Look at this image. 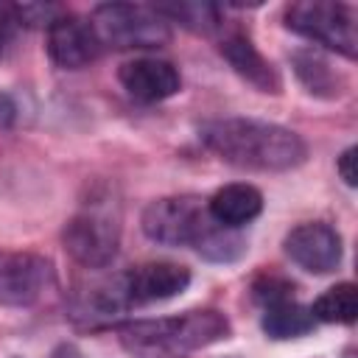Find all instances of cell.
Segmentation results:
<instances>
[{
    "label": "cell",
    "instance_id": "6da1fadb",
    "mask_svg": "<svg viewBox=\"0 0 358 358\" xmlns=\"http://www.w3.org/2000/svg\"><path fill=\"white\" fill-rule=\"evenodd\" d=\"M199 140L224 162L246 171H291L305 162V140L268 120L218 117L199 126Z\"/></svg>",
    "mask_w": 358,
    "mask_h": 358
},
{
    "label": "cell",
    "instance_id": "7a4b0ae2",
    "mask_svg": "<svg viewBox=\"0 0 358 358\" xmlns=\"http://www.w3.org/2000/svg\"><path fill=\"white\" fill-rule=\"evenodd\" d=\"M285 28L344 59L358 56V11L350 3L299 0L285 8Z\"/></svg>",
    "mask_w": 358,
    "mask_h": 358
},
{
    "label": "cell",
    "instance_id": "3957f363",
    "mask_svg": "<svg viewBox=\"0 0 358 358\" xmlns=\"http://www.w3.org/2000/svg\"><path fill=\"white\" fill-rule=\"evenodd\" d=\"M140 227H143L145 238L154 243L196 249L207 238V232L215 227V221H213L204 199H199L193 193H182V196L154 199L143 210Z\"/></svg>",
    "mask_w": 358,
    "mask_h": 358
},
{
    "label": "cell",
    "instance_id": "277c9868",
    "mask_svg": "<svg viewBox=\"0 0 358 358\" xmlns=\"http://www.w3.org/2000/svg\"><path fill=\"white\" fill-rule=\"evenodd\" d=\"M101 45L129 48H162L171 42V22L154 8L140 3H103L90 17Z\"/></svg>",
    "mask_w": 358,
    "mask_h": 358
},
{
    "label": "cell",
    "instance_id": "5b68a950",
    "mask_svg": "<svg viewBox=\"0 0 358 358\" xmlns=\"http://www.w3.org/2000/svg\"><path fill=\"white\" fill-rule=\"evenodd\" d=\"M64 252L84 268L101 271L112 266L120 249V224L109 210L90 207L73 215L62 232Z\"/></svg>",
    "mask_w": 358,
    "mask_h": 358
},
{
    "label": "cell",
    "instance_id": "8992f818",
    "mask_svg": "<svg viewBox=\"0 0 358 358\" xmlns=\"http://www.w3.org/2000/svg\"><path fill=\"white\" fill-rule=\"evenodd\" d=\"M53 282L56 268L45 255L0 249V305H34L53 288Z\"/></svg>",
    "mask_w": 358,
    "mask_h": 358
},
{
    "label": "cell",
    "instance_id": "52a82bcc",
    "mask_svg": "<svg viewBox=\"0 0 358 358\" xmlns=\"http://www.w3.org/2000/svg\"><path fill=\"white\" fill-rule=\"evenodd\" d=\"M131 308L123 274H95L78 282L70 294V316L84 327L115 324Z\"/></svg>",
    "mask_w": 358,
    "mask_h": 358
},
{
    "label": "cell",
    "instance_id": "ba28073f",
    "mask_svg": "<svg viewBox=\"0 0 358 358\" xmlns=\"http://www.w3.org/2000/svg\"><path fill=\"white\" fill-rule=\"evenodd\" d=\"M285 255L310 274H330L338 268L344 246L338 229L324 221H308L285 235Z\"/></svg>",
    "mask_w": 358,
    "mask_h": 358
},
{
    "label": "cell",
    "instance_id": "9c48e42d",
    "mask_svg": "<svg viewBox=\"0 0 358 358\" xmlns=\"http://www.w3.org/2000/svg\"><path fill=\"white\" fill-rule=\"evenodd\" d=\"M101 39L90 20L64 11L50 28H48V56L62 70H81L101 53Z\"/></svg>",
    "mask_w": 358,
    "mask_h": 358
},
{
    "label": "cell",
    "instance_id": "30bf717a",
    "mask_svg": "<svg viewBox=\"0 0 358 358\" xmlns=\"http://www.w3.org/2000/svg\"><path fill=\"white\" fill-rule=\"evenodd\" d=\"M123 282L131 305H151L179 296L190 285V268L171 260H151L123 271Z\"/></svg>",
    "mask_w": 358,
    "mask_h": 358
},
{
    "label": "cell",
    "instance_id": "8fae6325",
    "mask_svg": "<svg viewBox=\"0 0 358 358\" xmlns=\"http://www.w3.org/2000/svg\"><path fill=\"white\" fill-rule=\"evenodd\" d=\"M117 78L123 84V90L143 101V103H157L165 98H173L182 90V76L179 70L157 56H140V59H129L120 64Z\"/></svg>",
    "mask_w": 358,
    "mask_h": 358
},
{
    "label": "cell",
    "instance_id": "7c38bea8",
    "mask_svg": "<svg viewBox=\"0 0 358 358\" xmlns=\"http://www.w3.org/2000/svg\"><path fill=\"white\" fill-rule=\"evenodd\" d=\"M120 344L131 358H187L173 316L129 322L120 330Z\"/></svg>",
    "mask_w": 358,
    "mask_h": 358
},
{
    "label": "cell",
    "instance_id": "4fadbf2b",
    "mask_svg": "<svg viewBox=\"0 0 358 358\" xmlns=\"http://www.w3.org/2000/svg\"><path fill=\"white\" fill-rule=\"evenodd\" d=\"M221 56L229 62V67L249 81L257 92H271L277 95L282 90V78L277 73V67L255 48V42L246 34H229L221 42Z\"/></svg>",
    "mask_w": 358,
    "mask_h": 358
},
{
    "label": "cell",
    "instance_id": "5bb4252c",
    "mask_svg": "<svg viewBox=\"0 0 358 358\" xmlns=\"http://www.w3.org/2000/svg\"><path fill=\"white\" fill-rule=\"evenodd\" d=\"M207 210H210L213 221H218L221 227L241 229L243 224H249V221H255L260 215V210H263V193L255 185L232 182V185L218 187L210 196Z\"/></svg>",
    "mask_w": 358,
    "mask_h": 358
},
{
    "label": "cell",
    "instance_id": "9a60e30c",
    "mask_svg": "<svg viewBox=\"0 0 358 358\" xmlns=\"http://www.w3.org/2000/svg\"><path fill=\"white\" fill-rule=\"evenodd\" d=\"M291 64L302 87L316 98H341L347 92V76L336 70L316 48H299L291 53Z\"/></svg>",
    "mask_w": 358,
    "mask_h": 358
},
{
    "label": "cell",
    "instance_id": "2e32d148",
    "mask_svg": "<svg viewBox=\"0 0 358 358\" xmlns=\"http://www.w3.org/2000/svg\"><path fill=\"white\" fill-rule=\"evenodd\" d=\"M260 324H263V333H266L268 338L288 341V338L308 336V333L316 327V319H313L310 308L299 305L296 299H282V302L266 305Z\"/></svg>",
    "mask_w": 358,
    "mask_h": 358
},
{
    "label": "cell",
    "instance_id": "e0dca14e",
    "mask_svg": "<svg viewBox=\"0 0 358 358\" xmlns=\"http://www.w3.org/2000/svg\"><path fill=\"white\" fill-rule=\"evenodd\" d=\"M310 313L316 322L352 324L358 319V288L352 282H336L322 296L313 299Z\"/></svg>",
    "mask_w": 358,
    "mask_h": 358
},
{
    "label": "cell",
    "instance_id": "ac0fdd59",
    "mask_svg": "<svg viewBox=\"0 0 358 358\" xmlns=\"http://www.w3.org/2000/svg\"><path fill=\"white\" fill-rule=\"evenodd\" d=\"M168 22H179L193 34H213L224 25L221 8L213 3H162L154 6Z\"/></svg>",
    "mask_w": 358,
    "mask_h": 358
},
{
    "label": "cell",
    "instance_id": "d6986e66",
    "mask_svg": "<svg viewBox=\"0 0 358 358\" xmlns=\"http://www.w3.org/2000/svg\"><path fill=\"white\" fill-rule=\"evenodd\" d=\"M196 252L213 263H232L238 260L243 252H246V238L238 232V229H229V227H221L215 221V227L207 232V238L196 246Z\"/></svg>",
    "mask_w": 358,
    "mask_h": 358
},
{
    "label": "cell",
    "instance_id": "ffe728a7",
    "mask_svg": "<svg viewBox=\"0 0 358 358\" xmlns=\"http://www.w3.org/2000/svg\"><path fill=\"white\" fill-rule=\"evenodd\" d=\"M14 17H17V25H28V28H50L62 14L64 8L56 6V3H14Z\"/></svg>",
    "mask_w": 358,
    "mask_h": 358
},
{
    "label": "cell",
    "instance_id": "44dd1931",
    "mask_svg": "<svg viewBox=\"0 0 358 358\" xmlns=\"http://www.w3.org/2000/svg\"><path fill=\"white\" fill-rule=\"evenodd\" d=\"M255 291V299L266 305H274V302H282V299H294V282L282 280V277H274V274H263L260 280H255L252 285Z\"/></svg>",
    "mask_w": 358,
    "mask_h": 358
},
{
    "label": "cell",
    "instance_id": "7402d4cb",
    "mask_svg": "<svg viewBox=\"0 0 358 358\" xmlns=\"http://www.w3.org/2000/svg\"><path fill=\"white\" fill-rule=\"evenodd\" d=\"M355 154H358V148H355V145H350V148H344V151H341V157H338V162H336V168H338V176L344 179V185H347V187H355V185H358Z\"/></svg>",
    "mask_w": 358,
    "mask_h": 358
},
{
    "label": "cell",
    "instance_id": "603a6c76",
    "mask_svg": "<svg viewBox=\"0 0 358 358\" xmlns=\"http://www.w3.org/2000/svg\"><path fill=\"white\" fill-rule=\"evenodd\" d=\"M14 28H17V17L14 8L8 3H0V56L8 50L11 39H14Z\"/></svg>",
    "mask_w": 358,
    "mask_h": 358
},
{
    "label": "cell",
    "instance_id": "cb8c5ba5",
    "mask_svg": "<svg viewBox=\"0 0 358 358\" xmlns=\"http://www.w3.org/2000/svg\"><path fill=\"white\" fill-rule=\"evenodd\" d=\"M17 120V103L8 92H0V129L11 126Z\"/></svg>",
    "mask_w": 358,
    "mask_h": 358
},
{
    "label": "cell",
    "instance_id": "d4e9b609",
    "mask_svg": "<svg viewBox=\"0 0 358 358\" xmlns=\"http://www.w3.org/2000/svg\"><path fill=\"white\" fill-rule=\"evenodd\" d=\"M344 358H355V352H352V350H350V352H347V355H344Z\"/></svg>",
    "mask_w": 358,
    "mask_h": 358
}]
</instances>
